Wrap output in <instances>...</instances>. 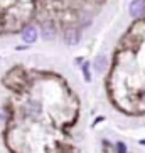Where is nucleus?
I'll list each match as a JSON object with an SVG mask.
<instances>
[{
    "label": "nucleus",
    "mask_w": 145,
    "mask_h": 153,
    "mask_svg": "<svg viewBox=\"0 0 145 153\" xmlns=\"http://www.w3.org/2000/svg\"><path fill=\"white\" fill-rule=\"evenodd\" d=\"M37 37H39L37 27H34V25H25V27L22 29V41L25 42V44H34V42L37 41Z\"/></svg>",
    "instance_id": "nucleus-2"
},
{
    "label": "nucleus",
    "mask_w": 145,
    "mask_h": 153,
    "mask_svg": "<svg viewBox=\"0 0 145 153\" xmlns=\"http://www.w3.org/2000/svg\"><path fill=\"white\" fill-rule=\"evenodd\" d=\"M25 113L32 118H37L41 114V104L37 103V101H29V103L25 104Z\"/></svg>",
    "instance_id": "nucleus-6"
},
{
    "label": "nucleus",
    "mask_w": 145,
    "mask_h": 153,
    "mask_svg": "<svg viewBox=\"0 0 145 153\" xmlns=\"http://www.w3.org/2000/svg\"><path fill=\"white\" fill-rule=\"evenodd\" d=\"M41 36L44 37V41H52V39H54V36H56V27H54V24L46 22L44 25H42Z\"/></svg>",
    "instance_id": "nucleus-5"
},
{
    "label": "nucleus",
    "mask_w": 145,
    "mask_h": 153,
    "mask_svg": "<svg viewBox=\"0 0 145 153\" xmlns=\"http://www.w3.org/2000/svg\"><path fill=\"white\" fill-rule=\"evenodd\" d=\"M140 145H145V140H142V141H140Z\"/></svg>",
    "instance_id": "nucleus-10"
},
{
    "label": "nucleus",
    "mask_w": 145,
    "mask_h": 153,
    "mask_svg": "<svg viewBox=\"0 0 145 153\" xmlns=\"http://www.w3.org/2000/svg\"><path fill=\"white\" fill-rule=\"evenodd\" d=\"M108 68V59L105 54H98L93 61V69L96 72H105V69Z\"/></svg>",
    "instance_id": "nucleus-4"
},
{
    "label": "nucleus",
    "mask_w": 145,
    "mask_h": 153,
    "mask_svg": "<svg viewBox=\"0 0 145 153\" xmlns=\"http://www.w3.org/2000/svg\"><path fill=\"white\" fill-rule=\"evenodd\" d=\"M128 10H130V15L135 19L145 17V0H132Z\"/></svg>",
    "instance_id": "nucleus-1"
},
{
    "label": "nucleus",
    "mask_w": 145,
    "mask_h": 153,
    "mask_svg": "<svg viewBox=\"0 0 145 153\" xmlns=\"http://www.w3.org/2000/svg\"><path fill=\"white\" fill-rule=\"evenodd\" d=\"M5 120H7V113H5L4 108H0V126L5 123Z\"/></svg>",
    "instance_id": "nucleus-9"
},
{
    "label": "nucleus",
    "mask_w": 145,
    "mask_h": 153,
    "mask_svg": "<svg viewBox=\"0 0 145 153\" xmlns=\"http://www.w3.org/2000/svg\"><path fill=\"white\" fill-rule=\"evenodd\" d=\"M83 76H84V79H86V82L91 81V72H90V62H83Z\"/></svg>",
    "instance_id": "nucleus-7"
},
{
    "label": "nucleus",
    "mask_w": 145,
    "mask_h": 153,
    "mask_svg": "<svg viewBox=\"0 0 145 153\" xmlns=\"http://www.w3.org/2000/svg\"><path fill=\"white\" fill-rule=\"evenodd\" d=\"M117 152L118 153H127V145L122 143V141H120V143H117Z\"/></svg>",
    "instance_id": "nucleus-8"
},
{
    "label": "nucleus",
    "mask_w": 145,
    "mask_h": 153,
    "mask_svg": "<svg viewBox=\"0 0 145 153\" xmlns=\"http://www.w3.org/2000/svg\"><path fill=\"white\" fill-rule=\"evenodd\" d=\"M79 30L76 27H68L66 32H64V42L68 45H76L79 42Z\"/></svg>",
    "instance_id": "nucleus-3"
}]
</instances>
